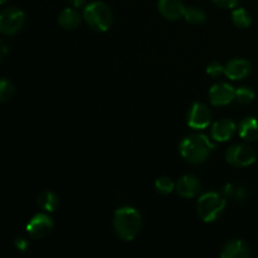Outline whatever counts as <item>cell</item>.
<instances>
[{"label":"cell","mask_w":258,"mask_h":258,"mask_svg":"<svg viewBox=\"0 0 258 258\" xmlns=\"http://www.w3.org/2000/svg\"><path fill=\"white\" fill-rule=\"evenodd\" d=\"M113 226L117 236L123 241H133L141 228V216L136 209L123 207L113 216Z\"/></svg>","instance_id":"cell-1"},{"label":"cell","mask_w":258,"mask_h":258,"mask_svg":"<svg viewBox=\"0 0 258 258\" xmlns=\"http://www.w3.org/2000/svg\"><path fill=\"white\" fill-rule=\"evenodd\" d=\"M180 154L188 163L202 164L209 158L214 145L204 135H191L180 143Z\"/></svg>","instance_id":"cell-2"},{"label":"cell","mask_w":258,"mask_h":258,"mask_svg":"<svg viewBox=\"0 0 258 258\" xmlns=\"http://www.w3.org/2000/svg\"><path fill=\"white\" fill-rule=\"evenodd\" d=\"M83 18L96 32H106L112 24V12L102 2H95L87 5L83 12Z\"/></svg>","instance_id":"cell-3"},{"label":"cell","mask_w":258,"mask_h":258,"mask_svg":"<svg viewBox=\"0 0 258 258\" xmlns=\"http://www.w3.org/2000/svg\"><path fill=\"white\" fill-rule=\"evenodd\" d=\"M226 208V199L217 193H206L198 201V214L202 221L214 222Z\"/></svg>","instance_id":"cell-4"},{"label":"cell","mask_w":258,"mask_h":258,"mask_svg":"<svg viewBox=\"0 0 258 258\" xmlns=\"http://www.w3.org/2000/svg\"><path fill=\"white\" fill-rule=\"evenodd\" d=\"M25 22L24 13L17 8H7L0 14V30L7 35L19 32Z\"/></svg>","instance_id":"cell-5"},{"label":"cell","mask_w":258,"mask_h":258,"mask_svg":"<svg viewBox=\"0 0 258 258\" xmlns=\"http://www.w3.org/2000/svg\"><path fill=\"white\" fill-rule=\"evenodd\" d=\"M226 159L236 168H244L256 161V151L247 145H236L227 150Z\"/></svg>","instance_id":"cell-6"},{"label":"cell","mask_w":258,"mask_h":258,"mask_svg":"<svg viewBox=\"0 0 258 258\" xmlns=\"http://www.w3.org/2000/svg\"><path fill=\"white\" fill-rule=\"evenodd\" d=\"M212 121V111L206 105L196 102L191 107L188 117V125L196 130H203L208 127Z\"/></svg>","instance_id":"cell-7"},{"label":"cell","mask_w":258,"mask_h":258,"mask_svg":"<svg viewBox=\"0 0 258 258\" xmlns=\"http://www.w3.org/2000/svg\"><path fill=\"white\" fill-rule=\"evenodd\" d=\"M53 228V222L47 214H37L32 218V221L28 223L27 232L32 238L40 239L50 233Z\"/></svg>","instance_id":"cell-8"},{"label":"cell","mask_w":258,"mask_h":258,"mask_svg":"<svg viewBox=\"0 0 258 258\" xmlns=\"http://www.w3.org/2000/svg\"><path fill=\"white\" fill-rule=\"evenodd\" d=\"M209 97L213 106H226L236 98V91L228 83H218L211 88Z\"/></svg>","instance_id":"cell-9"},{"label":"cell","mask_w":258,"mask_h":258,"mask_svg":"<svg viewBox=\"0 0 258 258\" xmlns=\"http://www.w3.org/2000/svg\"><path fill=\"white\" fill-rule=\"evenodd\" d=\"M158 8L165 19L173 20V22L184 17V12H185V7L181 0H159Z\"/></svg>","instance_id":"cell-10"},{"label":"cell","mask_w":258,"mask_h":258,"mask_svg":"<svg viewBox=\"0 0 258 258\" xmlns=\"http://www.w3.org/2000/svg\"><path fill=\"white\" fill-rule=\"evenodd\" d=\"M251 72V63L246 59H234L231 60L228 64L224 67V75L229 80L238 81L247 77Z\"/></svg>","instance_id":"cell-11"},{"label":"cell","mask_w":258,"mask_h":258,"mask_svg":"<svg viewBox=\"0 0 258 258\" xmlns=\"http://www.w3.org/2000/svg\"><path fill=\"white\" fill-rule=\"evenodd\" d=\"M176 191L183 198H194L201 190V181L193 175H185L176 184Z\"/></svg>","instance_id":"cell-12"},{"label":"cell","mask_w":258,"mask_h":258,"mask_svg":"<svg viewBox=\"0 0 258 258\" xmlns=\"http://www.w3.org/2000/svg\"><path fill=\"white\" fill-rule=\"evenodd\" d=\"M236 131V125L232 120H221L217 121L212 127V138L219 143L228 141L233 136Z\"/></svg>","instance_id":"cell-13"},{"label":"cell","mask_w":258,"mask_h":258,"mask_svg":"<svg viewBox=\"0 0 258 258\" xmlns=\"http://www.w3.org/2000/svg\"><path fill=\"white\" fill-rule=\"evenodd\" d=\"M221 256L223 258H247L251 256V251L243 241L234 239L223 247Z\"/></svg>","instance_id":"cell-14"},{"label":"cell","mask_w":258,"mask_h":258,"mask_svg":"<svg viewBox=\"0 0 258 258\" xmlns=\"http://www.w3.org/2000/svg\"><path fill=\"white\" fill-rule=\"evenodd\" d=\"M239 136L246 141H256L258 139V121L247 117L239 125Z\"/></svg>","instance_id":"cell-15"},{"label":"cell","mask_w":258,"mask_h":258,"mask_svg":"<svg viewBox=\"0 0 258 258\" xmlns=\"http://www.w3.org/2000/svg\"><path fill=\"white\" fill-rule=\"evenodd\" d=\"M58 22L66 29H75V28H77L80 25L81 15L75 9L67 8V9H64L60 13L59 18H58Z\"/></svg>","instance_id":"cell-16"},{"label":"cell","mask_w":258,"mask_h":258,"mask_svg":"<svg viewBox=\"0 0 258 258\" xmlns=\"http://www.w3.org/2000/svg\"><path fill=\"white\" fill-rule=\"evenodd\" d=\"M38 204L47 212H54L58 207V197L53 191H43L38 197Z\"/></svg>","instance_id":"cell-17"},{"label":"cell","mask_w":258,"mask_h":258,"mask_svg":"<svg viewBox=\"0 0 258 258\" xmlns=\"http://www.w3.org/2000/svg\"><path fill=\"white\" fill-rule=\"evenodd\" d=\"M184 18L190 24H201V23L206 22V13L203 10L198 9V8H185L184 12Z\"/></svg>","instance_id":"cell-18"},{"label":"cell","mask_w":258,"mask_h":258,"mask_svg":"<svg viewBox=\"0 0 258 258\" xmlns=\"http://www.w3.org/2000/svg\"><path fill=\"white\" fill-rule=\"evenodd\" d=\"M232 19H233V23L239 28H247L251 25L252 19L251 15L248 14V12L244 9H237L233 12V15H232Z\"/></svg>","instance_id":"cell-19"},{"label":"cell","mask_w":258,"mask_h":258,"mask_svg":"<svg viewBox=\"0 0 258 258\" xmlns=\"http://www.w3.org/2000/svg\"><path fill=\"white\" fill-rule=\"evenodd\" d=\"M14 86L10 81L3 78L2 82H0V101L2 102H8L13 98L14 96Z\"/></svg>","instance_id":"cell-20"},{"label":"cell","mask_w":258,"mask_h":258,"mask_svg":"<svg viewBox=\"0 0 258 258\" xmlns=\"http://www.w3.org/2000/svg\"><path fill=\"white\" fill-rule=\"evenodd\" d=\"M155 188L158 190V193L166 196V194H170L175 186H174V183L171 179H169L168 176H161V178H159L155 181Z\"/></svg>","instance_id":"cell-21"},{"label":"cell","mask_w":258,"mask_h":258,"mask_svg":"<svg viewBox=\"0 0 258 258\" xmlns=\"http://www.w3.org/2000/svg\"><path fill=\"white\" fill-rule=\"evenodd\" d=\"M253 98H254V92L252 90H249V88L242 87L236 91V100L238 101L239 103H242V105H246V103L252 102Z\"/></svg>","instance_id":"cell-22"},{"label":"cell","mask_w":258,"mask_h":258,"mask_svg":"<svg viewBox=\"0 0 258 258\" xmlns=\"http://www.w3.org/2000/svg\"><path fill=\"white\" fill-rule=\"evenodd\" d=\"M222 72H224V68L222 67V64H219V63L217 62L211 63V64L208 66V68H207V73H208L209 76H212V77H218Z\"/></svg>","instance_id":"cell-23"},{"label":"cell","mask_w":258,"mask_h":258,"mask_svg":"<svg viewBox=\"0 0 258 258\" xmlns=\"http://www.w3.org/2000/svg\"><path fill=\"white\" fill-rule=\"evenodd\" d=\"M216 5L221 8H226V9H231V8H234L237 4H238L239 0H212Z\"/></svg>","instance_id":"cell-24"},{"label":"cell","mask_w":258,"mask_h":258,"mask_svg":"<svg viewBox=\"0 0 258 258\" xmlns=\"http://www.w3.org/2000/svg\"><path fill=\"white\" fill-rule=\"evenodd\" d=\"M14 244L19 251L25 252L28 249V246H29V242L25 238H23V237H17V239L14 241Z\"/></svg>","instance_id":"cell-25"},{"label":"cell","mask_w":258,"mask_h":258,"mask_svg":"<svg viewBox=\"0 0 258 258\" xmlns=\"http://www.w3.org/2000/svg\"><path fill=\"white\" fill-rule=\"evenodd\" d=\"M222 193H223L224 197H232L234 196V193H236V189H234V186L232 185V184H227V185L223 186V189H222Z\"/></svg>","instance_id":"cell-26"},{"label":"cell","mask_w":258,"mask_h":258,"mask_svg":"<svg viewBox=\"0 0 258 258\" xmlns=\"http://www.w3.org/2000/svg\"><path fill=\"white\" fill-rule=\"evenodd\" d=\"M234 197H236V199L238 202H242V201H244V199L247 198V193H246V189L244 188H238V189H236V193H234Z\"/></svg>","instance_id":"cell-27"},{"label":"cell","mask_w":258,"mask_h":258,"mask_svg":"<svg viewBox=\"0 0 258 258\" xmlns=\"http://www.w3.org/2000/svg\"><path fill=\"white\" fill-rule=\"evenodd\" d=\"M86 2H87V0H70L71 4H72L73 7H76V8L83 7V5L86 4Z\"/></svg>","instance_id":"cell-28"},{"label":"cell","mask_w":258,"mask_h":258,"mask_svg":"<svg viewBox=\"0 0 258 258\" xmlns=\"http://www.w3.org/2000/svg\"><path fill=\"white\" fill-rule=\"evenodd\" d=\"M7 54H8L7 44H5L4 42H2V60L5 59V57H7Z\"/></svg>","instance_id":"cell-29"},{"label":"cell","mask_w":258,"mask_h":258,"mask_svg":"<svg viewBox=\"0 0 258 258\" xmlns=\"http://www.w3.org/2000/svg\"><path fill=\"white\" fill-rule=\"evenodd\" d=\"M0 3H2V4H5V3H7V0H0Z\"/></svg>","instance_id":"cell-30"}]
</instances>
